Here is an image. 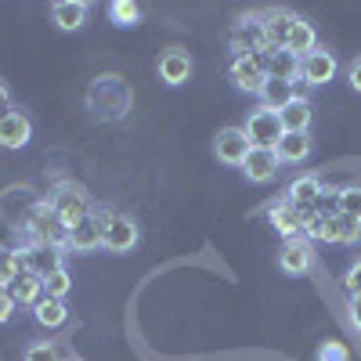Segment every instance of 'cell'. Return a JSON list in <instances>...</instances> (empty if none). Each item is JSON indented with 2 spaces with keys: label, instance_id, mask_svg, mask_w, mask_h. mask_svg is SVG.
<instances>
[{
  "label": "cell",
  "instance_id": "obj_1",
  "mask_svg": "<svg viewBox=\"0 0 361 361\" xmlns=\"http://www.w3.org/2000/svg\"><path fill=\"white\" fill-rule=\"evenodd\" d=\"M83 102H87L90 119H98V123H119V119L130 112V105H134V90L119 73H102L94 83L87 87Z\"/></svg>",
  "mask_w": 361,
  "mask_h": 361
},
{
  "label": "cell",
  "instance_id": "obj_2",
  "mask_svg": "<svg viewBox=\"0 0 361 361\" xmlns=\"http://www.w3.org/2000/svg\"><path fill=\"white\" fill-rule=\"evenodd\" d=\"M18 235L25 238V253L33 250V246H58V250H66V238H69V228L54 217V209L47 206V199L44 202H33L22 214V221H18ZM22 253V257H25Z\"/></svg>",
  "mask_w": 361,
  "mask_h": 361
},
{
  "label": "cell",
  "instance_id": "obj_3",
  "mask_svg": "<svg viewBox=\"0 0 361 361\" xmlns=\"http://www.w3.org/2000/svg\"><path fill=\"white\" fill-rule=\"evenodd\" d=\"M47 206L54 209V217L66 228L90 217V195H87L83 185H73V180H58V185L51 188V195H47Z\"/></svg>",
  "mask_w": 361,
  "mask_h": 361
},
{
  "label": "cell",
  "instance_id": "obj_4",
  "mask_svg": "<svg viewBox=\"0 0 361 361\" xmlns=\"http://www.w3.org/2000/svg\"><path fill=\"white\" fill-rule=\"evenodd\" d=\"M98 221H102V246H105L109 253H130V250L137 246L141 228H137L134 217L119 214V209H102Z\"/></svg>",
  "mask_w": 361,
  "mask_h": 361
},
{
  "label": "cell",
  "instance_id": "obj_5",
  "mask_svg": "<svg viewBox=\"0 0 361 361\" xmlns=\"http://www.w3.org/2000/svg\"><path fill=\"white\" fill-rule=\"evenodd\" d=\"M228 76L238 90L260 94V87L267 83V54H235L228 66Z\"/></svg>",
  "mask_w": 361,
  "mask_h": 361
},
{
  "label": "cell",
  "instance_id": "obj_6",
  "mask_svg": "<svg viewBox=\"0 0 361 361\" xmlns=\"http://www.w3.org/2000/svg\"><path fill=\"white\" fill-rule=\"evenodd\" d=\"M228 44L235 54H267V40H264V18L260 11H250L243 15L235 25H231V33H228Z\"/></svg>",
  "mask_w": 361,
  "mask_h": 361
},
{
  "label": "cell",
  "instance_id": "obj_7",
  "mask_svg": "<svg viewBox=\"0 0 361 361\" xmlns=\"http://www.w3.org/2000/svg\"><path fill=\"white\" fill-rule=\"evenodd\" d=\"M246 137H250V145L253 148H275L279 141H282V123H279V112H271V109H253L250 116H246Z\"/></svg>",
  "mask_w": 361,
  "mask_h": 361
},
{
  "label": "cell",
  "instance_id": "obj_8",
  "mask_svg": "<svg viewBox=\"0 0 361 361\" xmlns=\"http://www.w3.org/2000/svg\"><path fill=\"white\" fill-rule=\"evenodd\" d=\"M314 264V243L304 235H296V238H286L282 250H279V267L286 271V275H307Z\"/></svg>",
  "mask_w": 361,
  "mask_h": 361
},
{
  "label": "cell",
  "instance_id": "obj_9",
  "mask_svg": "<svg viewBox=\"0 0 361 361\" xmlns=\"http://www.w3.org/2000/svg\"><path fill=\"white\" fill-rule=\"evenodd\" d=\"M250 137L243 127H224L217 137H214V156L224 163V166H243L246 156H250Z\"/></svg>",
  "mask_w": 361,
  "mask_h": 361
},
{
  "label": "cell",
  "instance_id": "obj_10",
  "mask_svg": "<svg viewBox=\"0 0 361 361\" xmlns=\"http://www.w3.org/2000/svg\"><path fill=\"white\" fill-rule=\"evenodd\" d=\"M260 18H264V40H267V54L286 51L296 15H293L289 8H267V11H260Z\"/></svg>",
  "mask_w": 361,
  "mask_h": 361
},
{
  "label": "cell",
  "instance_id": "obj_11",
  "mask_svg": "<svg viewBox=\"0 0 361 361\" xmlns=\"http://www.w3.org/2000/svg\"><path fill=\"white\" fill-rule=\"evenodd\" d=\"M267 221H271V228H275L282 238H296V235H304V221H307V214L300 206H293L286 195L282 199H275L267 206Z\"/></svg>",
  "mask_w": 361,
  "mask_h": 361
},
{
  "label": "cell",
  "instance_id": "obj_12",
  "mask_svg": "<svg viewBox=\"0 0 361 361\" xmlns=\"http://www.w3.org/2000/svg\"><path fill=\"white\" fill-rule=\"evenodd\" d=\"M336 76V54L325 51V47H314L311 54L300 58V80L307 87H322Z\"/></svg>",
  "mask_w": 361,
  "mask_h": 361
},
{
  "label": "cell",
  "instance_id": "obj_13",
  "mask_svg": "<svg viewBox=\"0 0 361 361\" xmlns=\"http://www.w3.org/2000/svg\"><path fill=\"white\" fill-rule=\"evenodd\" d=\"M29 137H33V119H29L22 109H8L0 116V148H25Z\"/></svg>",
  "mask_w": 361,
  "mask_h": 361
},
{
  "label": "cell",
  "instance_id": "obj_14",
  "mask_svg": "<svg viewBox=\"0 0 361 361\" xmlns=\"http://www.w3.org/2000/svg\"><path fill=\"white\" fill-rule=\"evenodd\" d=\"M4 289H8V296L15 300L18 307H37V300L44 296V279L37 275L33 267H22V271H18V275H15Z\"/></svg>",
  "mask_w": 361,
  "mask_h": 361
},
{
  "label": "cell",
  "instance_id": "obj_15",
  "mask_svg": "<svg viewBox=\"0 0 361 361\" xmlns=\"http://www.w3.org/2000/svg\"><path fill=\"white\" fill-rule=\"evenodd\" d=\"M279 166H282V159H279L275 148H250V156L243 163V173H246V180H253V185H267V180L279 173Z\"/></svg>",
  "mask_w": 361,
  "mask_h": 361
},
{
  "label": "cell",
  "instance_id": "obj_16",
  "mask_svg": "<svg viewBox=\"0 0 361 361\" xmlns=\"http://www.w3.org/2000/svg\"><path fill=\"white\" fill-rule=\"evenodd\" d=\"M66 250H73V253H94V250H102V221H98V214H90V217H83L80 224L69 228Z\"/></svg>",
  "mask_w": 361,
  "mask_h": 361
},
{
  "label": "cell",
  "instance_id": "obj_17",
  "mask_svg": "<svg viewBox=\"0 0 361 361\" xmlns=\"http://www.w3.org/2000/svg\"><path fill=\"white\" fill-rule=\"evenodd\" d=\"M192 76V54L188 51H180V47H170L159 54V80L166 87H180V83H188Z\"/></svg>",
  "mask_w": 361,
  "mask_h": 361
},
{
  "label": "cell",
  "instance_id": "obj_18",
  "mask_svg": "<svg viewBox=\"0 0 361 361\" xmlns=\"http://www.w3.org/2000/svg\"><path fill=\"white\" fill-rule=\"evenodd\" d=\"M90 15V4H83V0H58V4L51 8V22L62 29V33H76V29H83Z\"/></svg>",
  "mask_w": 361,
  "mask_h": 361
},
{
  "label": "cell",
  "instance_id": "obj_19",
  "mask_svg": "<svg viewBox=\"0 0 361 361\" xmlns=\"http://www.w3.org/2000/svg\"><path fill=\"white\" fill-rule=\"evenodd\" d=\"M322 192H325V185L314 177V173H304V177H296L293 185L286 188V199L293 202V206H300L304 214H311L314 209V202L322 199Z\"/></svg>",
  "mask_w": 361,
  "mask_h": 361
},
{
  "label": "cell",
  "instance_id": "obj_20",
  "mask_svg": "<svg viewBox=\"0 0 361 361\" xmlns=\"http://www.w3.org/2000/svg\"><path fill=\"white\" fill-rule=\"evenodd\" d=\"M361 238V224L336 214V217H325L322 224V235H318V243H340V246H354Z\"/></svg>",
  "mask_w": 361,
  "mask_h": 361
},
{
  "label": "cell",
  "instance_id": "obj_21",
  "mask_svg": "<svg viewBox=\"0 0 361 361\" xmlns=\"http://www.w3.org/2000/svg\"><path fill=\"white\" fill-rule=\"evenodd\" d=\"M311 119H314L311 102H289V105L279 112V123H282L286 134H307V130H311Z\"/></svg>",
  "mask_w": 361,
  "mask_h": 361
},
{
  "label": "cell",
  "instance_id": "obj_22",
  "mask_svg": "<svg viewBox=\"0 0 361 361\" xmlns=\"http://www.w3.org/2000/svg\"><path fill=\"white\" fill-rule=\"evenodd\" d=\"M33 318L44 325V329H62L69 322V307L66 300H54V296H40L37 307H33Z\"/></svg>",
  "mask_w": 361,
  "mask_h": 361
},
{
  "label": "cell",
  "instance_id": "obj_23",
  "mask_svg": "<svg viewBox=\"0 0 361 361\" xmlns=\"http://www.w3.org/2000/svg\"><path fill=\"white\" fill-rule=\"evenodd\" d=\"M318 47V33H314V25L307 22V18H300L296 15V22H293V33H289V44H286V51H293L296 58H304V54H311Z\"/></svg>",
  "mask_w": 361,
  "mask_h": 361
},
{
  "label": "cell",
  "instance_id": "obj_24",
  "mask_svg": "<svg viewBox=\"0 0 361 361\" xmlns=\"http://www.w3.org/2000/svg\"><path fill=\"white\" fill-rule=\"evenodd\" d=\"M260 105L264 109H271V112H282L289 102H293V83H286V80H271L267 76V83L260 87Z\"/></svg>",
  "mask_w": 361,
  "mask_h": 361
},
{
  "label": "cell",
  "instance_id": "obj_25",
  "mask_svg": "<svg viewBox=\"0 0 361 361\" xmlns=\"http://www.w3.org/2000/svg\"><path fill=\"white\" fill-rule=\"evenodd\" d=\"M267 76L271 80H300V58L293 51H275V54H267Z\"/></svg>",
  "mask_w": 361,
  "mask_h": 361
},
{
  "label": "cell",
  "instance_id": "obj_26",
  "mask_svg": "<svg viewBox=\"0 0 361 361\" xmlns=\"http://www.w3.org/2000/svg\"><path fill=\"white\" fill-rule=\"evenodd\" d=\"M25 260H29V267H33L40 279H47L51 271H58V267H66L62 264V250H58V246H33L25 253Z\"/></svg>",
  "mask_w": 361,
  "mask_h": 361
},
{
  "label": "cell",
  "instance_id": "obj_27",
  "mask_svg": "<svg viewBox=\"0 0 361 361\" xmlns=\"http://www.w3.org/2000/svg\"><path fill=\"white\" fill-rule=\"evenodd\" d=\"M275 152L282 163H304L311 156V137L307 134H282V141L275 145Z\"/></svg>",
  "mask_w": 361,
  "mask_h": 361
},
{
  "label": "cell",
  "instance_id": "obj_28",
  "mask_svg": "<svg viewBox=\"0 0 361 361\" xmlns=\"http://www.w3.org/2000/svg\"><path fill=\"white\" fill-rule=\"evenodd\" d=\"M69 357H73V354H66L58 343H47V340L29 343L25 354H22V361H69Z\"/></svg>",
  "mask_w": 361,
  "mask_h": 361
},
{
  "label": "cell",
  "instance_id": "obj_29",
  "mask_svg": "<svg viewBox=\"0 0 361 361\" xmlns=\"http://www.w3.org/2000/svg\"><path fill=\"white\" fill-rule=\"evenodd\" d=\"M109 18L116 22V25H137L141 22V8L134 4V0H112L109 4Z\"/></svg>",
  "mask_w": 361,
  "mask_h": 361
},
{
  "label": "cell",
  "instance_id": "obj_30",
  "mask_svg": "<svg viewBox=\"0 0 361 361\" xmlns=\"http://www.w3.org/2000/svg\"><path fill=\"white\" fill-rule=\"evenodd\" d=\"M69 289H73V275L66 267H58V271H51V275L44 279V296H54V300H66L69 296Z\"/></svg>",
  "mask_w": 361,
  "mask_h": 361
},
{
  "label": "cell",
  "instance_id": "obj_31",
  "mask_svg": "<svg viewBox=\"0 0 361 361\" xmlns=\"http://www.w3.org/2000/svg\"><path fill=\"white\" fill-rule=\"evenodd\" d=\"M22 267H29V260L22 257V253H15V250H4L0 246V286H8Z\"/></svg>",
  "mask_w": 361,
  "mask_h": 361
},
{
  "label": "cell",
  "instance_id": "obj_32",
  "mask_svg": "<svg viewBox=\"0 0 361 361\" xmlns=\"http://www.w3.org/2000/svg\"><path fill=\"white\" fill-rule=\"evenodd\" d=\"M340 214L361 224V185H347V188H340Z\"/></svg>",
  "mask_w": 361,
  "mask_h": 361
},
{
  "label": "cell",
  "instance_id": "obj_33",
  "mask_svg": "<svg viewBox=\"0 0 361 361\" xmlns=\"http://www.w3.org/2000/svg\"><path fill=\"white\" fill-rule=\"evenodd\" d=\"M314 357H318V361H350V350H347V343H340V340H325Z\"/></svg>",
  "mask_w": 361,
  "mask_h": 361
},
{
  "label": "cell",
  "instance_id": "obj_34",
  "mask_svg": "<svg viewBox=\"0 0 361 361\" xmlns=\"http://www.w3.org/2000/svg\"><path fill=\"white\" fill-rule=\"evenodd\" d=\"M343 289H347L350 296H361V260H354V264L347 267V275H343Z\"/></svg>",
  "mask_w": 361,
  "mask_h": 361
},
{
  "label": "cell",
  "instance_id": "obj_35",
  "mask_svg": "<svg viewBox=\"0 0 361 361\" xmlns=\"http://www.w3.org/2000/svg\"><path fill=\"white\" fill-rule=\"evenodd\" d=\"M347 322L354 325V333H361V296L347 300Z\"/></svg>",
  "mask_w": 361,
  "mask_h": 361
},
{
  "label": "cell",
  "instance_id": "obj_36",
  "mask_svg": "<svg viewBox=\"0 0 361 361\" xmlns=\"http://www.w3.org/2000/svg\"><path fill=\"white\" fill-rule=\"evenodd\" d=\"M15 300L8 296V289H0V325H4V322H11V314H15Z\"/></svg>",
  "mask_w": 361,
  "mask_h": 361
},
{
  "label": "cell",
  "instance_id": "obj_37",
  "mask_svg": "<svg viewBox=\"0 0 361 361\" xmlns=\"http://www.w3.org/2000/svg\"><path fill=\"white\" fill-rule=\"evenodd\" d=\"M347 80H350V87L361 94V58H354L350 62V69H347Z\"/></svg>",
  "mask_w": 361,
  "mask_h": 361
},
{
  "label": "cell",
  "instance_id": "obj_38",
  "mask_svg": "<svg viewBox=\"0 0 361 361\" xmlns=\"http://www.w3.org/2000/svg\"><path fill=\"white\" fill-rule=\"evenodd\" d=\"M293 102H311V87L304 80H293Z\"/></svg>",
  "mask_w": 361,
  "mask_h": 361
},
{
  "label": "cell",
  "instance_id": "obj_39",
  "mask_svg": "<svg viewBox=\"0 0 361 361\" xmlns=\"http://www.w3.org/2000/svg\"><path fill=\"white\" fill-rule=\"evenodd\" d=\"M8 109H11V105H8V87H4V83H0V116H4Z\"/></svg>",
  "mask_w": 361,
  "mask_h": 361
},
{
  "label": "cell",
  "instance_id": "obj_40",
  "mask_svg": "<svg viewBox=\"0 0 361 361\" xmlns=\"http://www.w3.org/2000/svg\"><path fill=\"white\" fill-rule=\"evenodd\" d=\"M69 361H80V357H69Z\"/></svg>",
  "mask_w": 361,
  "mask_h": 361
},
{
  "label": "cell",
  "instance_id": "obj_41",
  "mask_svg": "<svg viewBox=\"0 0 361 361\" xmlns=\"http://www.w3.org/2000/svg\"><path fill=\"white\" fill-rule=\"evenodd\" d=\"M0 289H4V286H0Z\"/></svg>",
  "mask_w": 361,
  "mask_h": 361
}]
</instances>
